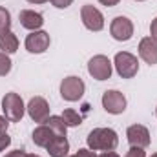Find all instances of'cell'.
<instances>
[{
  "instance_id": "cell-1",
  "label": "cell",
  "mask_w": 157,
  "mask_h": 157,
  "mask_svg": "<svg viewBox=\"0 0 157 157\" xmlns=\"http://www.w3.org/2000/svg\"><path fill=\"white\" fill-rule=\"evenodd\" d=\"M88 148L97 152H113L119 144V135L115 130L112 128H93L90 133H88Z\"/></svg>"
},
{
  "instance_id": "cell-2",
  "label": "cell",
  "mask_w": 157,
  "mask_h": 157,
  "mask_svg": "<svg viewBox=\"0 0 157 157\" xmlns=\"http://www.w3.org/2000/svg\"><path fill=\"white\" fill-rule=\"evenodd\" d=\"M2 112H4V117L9 122H20L26 113V106H24L22 97L15 91L6 93L2 99Z\"/></svg>"
},
{
  "instance_id": "cell-3",
  "label": "cell",
  "mask_w": 157,
  "mask_h": 157,
  "mask_svg": "<svg viewBox=\"0 0 157 157\" xmlns=\"http://www.w3.org/2000/svg\"><path fill=\"white\" fill-rule=\"evenodd\" d=\"M113 66L121 78H133L139 71V60L128 51H119L113 59Z\"/></svg>"
},
{
  "instance_id": "cell-4",
  "label": "cell",
  "mask_w": 157,
  "mask_h": 157,
  "mask_svg": "<svg viewBox=\"0 0 157 157\" xmlns=\"http://www.w3.org/2000/svg\"><path fill=\"white\" fill-rule=\"evenodd\" d=\"M86 91V84L80 77H75V75H70L66 77L62 82H60V97L68 102H77L82 99Z\"/></svg>"
},
{
  "instance_id": "cell-5",
  "label": "cell",
  "mask_w": 157,
  "mask_h": 157,
  "mask_svg": "<svg viewBox=\"0 0 157 157\" xmlns=\"http://www.w3.org/2000/svg\"><path fill=\"white\" fill-rule=\"evenodd\" d=\"M112 60L106 57V55H95L90 59L88 62V73L95 80H108L113 73V68H112Z\"/></svg>"
},
{
  "instance_id": "cell-6",
  "label": "cell",
  "mask_w": 157,
  "mask_h": 157,
  "mask_svg": "<svg viewBox=\"0 0 157 157\" xmlns=\"http://www.w3.org/2000/svg\"><path fill=\"white\" fill-rule=\"evenodd\" d=\"M110 35L119 42H128L133 37V22L128 17H115L110 24Z\"/></svg>"
},
{
  "instance_id": "cell-7",
  "label": "cell",
  "mask_w": 157,
  "mask_h": 157,
  "mask_svg": "<svg viewBox=\"0 0 157 157\" xmlns=\"http://www.w3.org/2000/svg\"><path fill=\"white\" fill-rule=\"evenodd\" d=\"M80 18H82L84 28L90 29V31H102V28H104V17H102V13L97 7L90 6V4H86V6L80 7Z\"/></svg>"
},
{
  "instance_id": "cell-8",
  "label": "cell",
  "mask_w": 157,
  "mask_h": 157,
  "mask_svg": "<svg viewBox=\"0 0 157 157\" xmlns=\"http://www.w3.org/2000/svg\"><path fill=\"white\" fill-rule=\"evenodd\" d=\"M102 108L112 115H121L126 110V97L117 90H106L102 93Z\"/></svg>"
},
{
  "instance_id": "cell-9",
  "label": "cell",
  "mask_w": 157,
  "mask_h": 157,
  "mask_svg": "<svg viewBox=\"0 0 157 157\" xmlns=\"http://www.w3.org/2000/svg\"><path fill=\"white\" fill-rule=\"evenodd\" d=\"M49 44H51L49 33H46V31H42V29L31 31V33L26 37V42H24L26 49H28L29 53H35V55L44 53V51L49 48Z\"/></svg>"
},
{
  "instance_id": "cell-10",
  "label": "cell",
  "mask_w": 157,
  "mask_h": 157,
  "mask_svg": "<svg viewBox=\"0 0 157 157\" xmlns=\"http://www.w3.org/2000/svg\"><path fill=\"white\" fill-rule=\"evenodd\" d=\"M26 110H28V115L31 117V121H35L39 124H44L49 117V104L44 97H33L28 102Z\"/></svg>"
},
{
  "instance_id": "cell-11",
  "label": "cell",
  "mask_w": 157,
  "mask_h": 157,
  "mask_svg": "<svg viewBox=\"0 0 157 157\" xmlns=\"http://www.w3.org/2000/svg\"><path fill=\"white\" fill-rule=\"evenodd\" d=\"M126 139H128L130 146H137V148H148L150 146V132L143 124H132L126 130Z\"/></svg>"
},
{
  "instance_id": "cell-12",
  "label": "cell",
  "mask_w": 157,
  "mask_h": 157,
  "mask_svg": "<svg viewBox=\"0 0 157 157\" xmlns=\"http://www.w3.org/2000/svg\"><path fill=\"white\" fill-rule=\"evenodd\" d=\"M139 57L146 64L155 66L157 64V40L152 39V37H144L139 42Z\"/></svg>"
},
{
  "instance_id": "cell-13",
  "label": "cell",
  "mask_w": 157,
  "mask_h": 157,
  "mask_svg": "<svg viewBox=\"0 0 157 157\" xmlns=\"http://www.w3.org/2000/svg\"><path fill=\"white\" fill-rule=\"evenodd\" d=\"M18 20H20V26L29 31H37L44 26V17L33 9H22L18 13Z\"/></svg>"
},
{
  "instance_id": "cell-14",
  "label": "cell",
  "mask_w": 157,
  "mask_h": 157,
  "mask_svg": "<svg viewBox=\"0 0 157 157\" xmlns=\"http://www.w3.org/2000/svg\"><path fill=\"white\" fill-rule=\"evenodd\" d=\"M46 150L51 157H66L70 152V143H68L66 135H55Z\"/></svg>"
},
{
  "instance_id": "cell-15",
  "label": "cell",
  "mask_w": 157,
  "mask_h": 157,
  "mask_svg": "<svg viewBox=\"0 0 157 157\" xmlns=\"http://www.w3.org/2000/svg\"><path fill=\"white\" fill-rule=\"evenodd\" d=\"M53 137H55V133H53L51 128L46 126V124L37 126V128L33 130V135H31L33 143H35L37 146H40V148H48V144L53 141Z\"/></svg>"
},
{
  "instance_id": "cell-16",
  "label": "cell",
  "mask_w": 157,
  "mask_h": 157,
  "mask_svg": "<svg viewBox=\"0 0 157 157\" xmlns=\"http://www.w3.org/2000/svg\"><path fill=\"white\" fill-rule=\"evenodd\" d=\"M0 49L7 55L15 53L18 49V39L13 31H6V33H0Z\"/></svg>"
},
{
  "instance_id": "cell-17",
  "label": "cell",
  "mask_w": 157,
  "mask_h": 157,
  "mask_svg": "<svg viewBox=\"0 0 157 157\" xmlns=\"http://www.w3.org/2000/svg\"><path fill=\"white\" fill-rule=\"evenodd\" d=\"M44 124L49 126L51 132H53L55 135H66V132H68V126H66L64 119L60 117V115H49Z\"/></svg>"
},
{
  "instance_id": "cell-18",
  "label": "cell",
  "mask_w": 157,
  "mask_h": 157,
  "mask_svg": "<svg viewBox=\"0 0 157 157\" xmlns=\"http://www.w3.org/2000/svg\"><path fill=\"white\" fill-rule=\"evenodd\" d=\"M60 117L64 119V122H66V126H68V128H75V126H80V124H82V117L78 115L75 110H71V108L64 110Z\"/></svg>"
},
{
  "instance_id": "cell-19",
  "label": "cell",
  "mask_w": 157,
  "mask_h": 157,
  "mask_svg": "<svg viewBox=\"0 0 157 157\" xmlns=\"http://www.w3.org/2000/svg\"><path fill=\"white\" fill-rule=\"evenodd\" d=\"M6 31H11V13L4 6H0V33Z\"/></svg>"
},
{
  "instance_id": "cell-20",
  "label": "cell",
  "mask_w": 157,
  "mask_h": 157,
  "mask_svg": "<svg viewBox=\"0 0 157 157\" xmlns=\"http://www.w3.org/2000/svg\"><path fill=\"white\" fill-rule=\"evenodd\" d=\"M11 68H13V62H11L9 55H7V53H4V51H0V77L9 75Z\"/></svg>"
},
{
  "instance_id": "cell-21",
  "label": "cell",
  "mask_w": 157,
  "mask_h": 157,
  "mask_svg": "<svg viewBox=\"0 0 157 157\" xmlns=\"http://www.w3.org/2000/svg\"><path fill=\"white\" fill-rule=\"evenodd\" d=\"M124 157H146V152H144V148L132 146V148L126 152V155H124Z\"/></svg>"
},
{
  "instance_id": "cell-22",
  "label": "cell",
  "mask_w": 157,
  "mask_h": 157,
  "mask_svg": "<svg viewBox=\"0 0 157 157\" xmlns=\"http://www.w3.org/2000/svg\"><path fill=\"white\" fill-rule=\"evenodd\" d=\"M51 2V6H55L57 9H66V7H70L71 4H73V0H49Z\"/></svg>"
},
{
  "instance_id": "cell-23",
  "label": "cell",
  "mask_w": 157,
  "mask_h": 157,
  "mask_svg": "<svg viewBox=\"0 0 157 157\" xmlns=\"http://www.w3.org/2000/svg\"><path fill=\"white\" fill-rule=\"evenodd\" d=\"M9 144H11V137H9L7 133H2V135H0V152H4Z\"/></svg>"
},
{
  "instance_id": "cell-24",
  "label": "cell",
  "mask_w": 157,
  "mask_h": 157,
  "mask_svg": "<svg viewBox=\"0 0 157 157\" xmlns=\"http://www.w3.org/2000/svg\"><path fill=\"white\" fill-rule=\"evenodd\" d=\"M77 155L78 157H97L95 155V152L93 150H90V148H80L77 152Z\"/></svg>"
},
{
  "instance_id": "cell-25",
  "label": "cell",
  "mask_w": 157,
  "mask_h": 157,
  "mask_svg": "<svg viewBox=\"0 0 157 157\" xmlns=\"http://www.w3.org/2000/svg\"><path fill=\"white\" fill-rule=\"evenodd\" d=\"M7 126H9V121L4 117V115H0V135L2 133H7Z\"/></svg>"
},
{
  "instance_id": "cell-26",
  "label": "cell",
  "mask_w": 157,
  "mask_h": 157,
  "mask_svg": "<svg viewBox=\"0 0 157 157\" xmlns=\"http://www.w3.org/2000/svg\"><path fill=\"white\" fill-rule=\"evenodd\" d=\"M150 37L157 40V17L152 20V24H150Z\"/></svg>"
},
{
  "instance_id": "cell-27",
  "label": "cell",
  "mask_w": 157,
  "mask_h": 157,
  "mask_svg": "<svg viewBox=\"0 0 157 157\" xmlns=\"http://www.w3.org/2000/svg\"><path fill=\"white\" fill-rule=\"evenodd\" d=\"M4 157H26V152L24 150H13V152L6 154Z\"/></svg>"
},
{
  "instance_id": "cell-28",
  "label": "cell",
  "mask_w": 157,
  "mask_h": 157,
  "mask_svg": "<svg viewBox=\"0 0 157 157\" xmlns=\"http://www.w3.org/2000/svg\"><path fill=\"white\" fill-rule=\"evenodd\" d=\"M99 2H101L102 6H106V7H113V6H117L121 0H99Z\"/></svg>"
},
{
  "instance_id": "cell-29",
  "label": "cell",
  "mask_w": 157,
  "mask_h": 157,
  "mask_svg": "<svg viewBox=\"0 0 157 157\" xmlns=\"http://www.w3.org/2000/svg\"><path fill=\"white\" fill-rule=\"evenodd\" d=\"M97 157H121V155L115 154V152H102L101 155H97Z\"/></svg>"
},
{
  "instance_id": "cell-30",
  "label": "cell",
  "mask_w": 157,
  "mask_h": 157,
  "mask_svg": "<svg viewBox=\"0 0 157 157\" xmlns=\"http://www.w3.org/2000/svg\"><path fill=\"white\" fill-rule=\"evenodd\" d=\"M29 4H46L48 0H28Z\"/></svg>"
},
{
  "instance_id": "cell-31",
  "label": "cell",
  "mask_w": 157,
  "mask_h": 157,
  "mask_svg": "<svg viewBox=\"0 0 157 157\" xmlns=\"http://www.w3.org/2000/svg\"><path fill=\"white\" fill-rule=\"evenodd\" d=\"M26 157H40V155H35V154H26Z\"/></svg>"
},
{
  "instance_id": "cell-32",
  "label": "cell",
  "mask_w": 157,
  "mask_h": 157,
  "mask_svg": "<svg viewBox=\"0 0 157 157\" xmlns=\"http://www.w3.org/2000/svg\"><path fill=\"white\" fill-rule=\"evenodd\" d=\"M66 157H78V155H77V154H75V155H66Z\"/></svg>"
},
{
  "instance_id": "cell-33",
  "label": "cell",
  "mask_w": 157,
  "mask_h": 157,
  "mask_svg": "<svg viewBox=\"0 0 157 157\" xmlns=\"http://www.w3.org/2000/svg\"><path fill=\"white\" fill-rule=\"evenodd\" d=\"M152 157H157V154H152Z\"/></svg>"
},
{
  "instance_id": "cell-34",
  "label": "cell",
  "mask_w": 157,
  "mask_h": 157,
  "mask_svg": "<svg viewBox=\"0 0 157 157\" xmlns=\"http://www.w3.org/2000/svg\"><path fill=\"white\" fill-rule=\"evenodd\" d=\"M135 2H144V0H135Z\"/></svg>"
},
{
  "instance_id": "cell-35",
  "label": "cell",
  "mask_w": 157,
  "mask_h": 157,
  "mask_svg": "<svg viewBox=\"0 0 157 157\" xmlns=\"http://www.w3.org/2000/svg\"><path fill=\"white\" fill-rule=\"evenodd\" d=\"M155 115H157V108H155Z\"/></svg>"
}]
</instances>
